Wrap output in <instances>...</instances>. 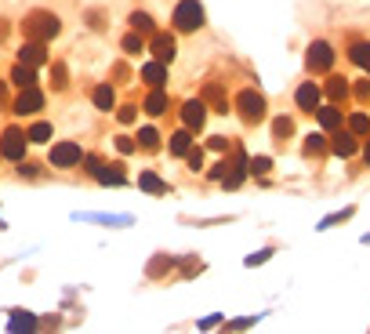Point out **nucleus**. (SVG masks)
I'll return each mask as SVG.
<instances>
[{
	"label": "nucleus",
	"mask_w": 370,
	"mask_h": 334,
	"mask_svg": "<svg viewBox=\"0 0 370 334\" xmlns=\"http://www.w3.org/2000/svg\"><path fill=\"white\" fill-rule=\"evenodd\" d=\"M58 29H62V22H58V15H51V11H33V15L22 22L26 40H40V44H47L51 37H58Z\"/></svg>",
	"instance_id": "obj_1"
},
{
	"label": "nucleus",
	"mask_w": 370,
	"mask_h": 334,
	"mask_svg": "<svg viewBox=\"0 0 370 334\" xmlns=\"http://www.w3.org/2000/svg\"><path fill=\"white\" fill-rule=\"evenodd\" d=\"M174 26L182 29V33H192V29H200L203 26V8L196 4V0H182L178 8H174Z\"/></svg>",
	"instance_id": "obj_2"
},
{
	"label": "nucleus",
	"mask_w": 370,
	"mask_h": 334,
	"mask_svg": "<svg viewBox=\"0 0 370 334\" xmlns=\"http://www.w3.org/2000/svg\"><path fill=\"white\" fill-rule=\"evenodd\" d=\"M236 106H239V117H244V124H258V120H265V99L258 91H239V99H236Z\"/></svg>",
	"instance_id": "obj_3"
},
{
	"label": "nucleus",
	"mask_w": 370,
	"mask_h": 334,
	"mask_svg": "<svg viewBox=\"0 0 370 334\" xmlns=\"http://www.w3.org/2000/svg\"><path fill=\"white\" fill-rule=\"evenodd\" d=\"M305 62H309L312 73H327L334 66V47L327 40H312L309 44V55H305Z\"/></svg>",
	"instance_id": "obj_4"
},
{
	"label": "nucleus",
	"mask_w": 370,
	"mask_h": 334,
	"mask_svg": "<svg viewBox=\"0 0 370 334\" xmlns=\"http://www.w3.org/2000/svg\"><path fill=\"white\" fill-rule=\"evenodd\" d=\"M26 135L19 131V127H8L4 138H0V156H8V160H19L22 164V156H26Z\"/></svg>",
	"instance_id": "obj_5"
},
{
	"label": "nucleus",
	"mask_w": 370,
	"mask_h": 334,
	"mask_svg": "<svg viewBox=\"0 0 370 334\" xmlns=\"http://www.w3.org/2000/svg\"><path fill=\"white\" fill-rule=\"evenodd\" d=\"M11 109L19 117H33V113H40V109H44V94L37 87H19V99H15Z\"/></svg>",
	"instance_id": "obj_6"
},
{
	"label": "nucleus",
	"mask_w": 370,
	"mask_h": 334,
	"mask_svg": "<svg viewBox=\"0 0 370 334\" xmlns=\"http://www.w3.org/2000/svg\"><path fill=\"white\" fill-rule=\"evenodd\" d=\"M80 160H84V153H80L76 142H58V146H51V167H76Z\"/></svg>",
	"instance_id": "obj_7"
},
{
	"label": "nucleus",
	"mask_w": 370,
	"mask_h": 334,
	"mask_svg": "<svg viewBox=\"0 0 370 334\" xmlns=\"http://www.w3.org/2000/svg\"><path fill=\"white\" fill-rule=\"evenodd\" d=\"M182 120H185V127L192 131V127H203V120H207V102L203 99H189L185 106H182Z\"/></svg>",
	"instance_id": "obj_8"
},
{
	"label": "nucleus",
	"mask_w": 370,
	"mask_h": 334,
	"mask_svg": "<svg viewBox=\"0 0 370 334\" xmlns=\"http://www.w3.org/2000/svg\"><path fill=\"white\" fill-rule=\"evenodd\" d=\"M19 62H26V66H44V62H47V55H44V44L40 40H26L22 44V51H19Z\"/></svg>",
	"instance_id": "obj_9"
},
{
	"label": "nucleus",
	"mask_w": 370,
	"mask_h": 334,
	"mask_svg": "<svg viewBox=\"0 0 370 334\" xmlns=\"http://www.w3.org/2000/svg\"><path fill=\"white\" fill-rule=\"evenodd\" d=\"M200 99H203L207 106H211V109H215V113H225V109H229V99H225V91H221L218 84H207V87H203V94H200Z\"/></svg>",
	"instance_id": "obj_10"
},
{
	"label": "nucleus",
	"mask_w": 370,
	"mask_h": 334,
	"mask_svg": "<svg viewBox=\"0 0 370 334\" xmlns=\"http://www.w3.org/2000/svg\"><path fill=\"white\" fill-rule=\"evenodd\" d=\"M153 55H156V62H171V58H174V37L156 33V37H153Z\"/></svg>",
	"instance_id": "obj_11"
},
{
	"label": "nucleus",
	"mask_w": 370,
	"mask_h": 334,
	"mask_svg": "<svg viewBox=\"0 0 370 334\" xmlns=\"http://www.w3.org/2000/svg\"><path fill=\"white\" fill-rule=\"evenodd\" d=\"M294 99H298V106L305 109V113H312V109L319 106V87H316V84H301Z\"/></svg>",
	"instance_id": "obj_12"
},
{
	"label": "nucleus",
	"mask_w": 370,
	"mask_h": 334,
	"mask_svg": "<svg viewBox=\"0 0 370 334\" xmlns=\"http://www.w3.org/2000/svg\"><path fill=\"white\" fill-rule=\"evenodd\" d=\"M33 81H37V73H33V66H26V62H19V66L11 69V84L15 87H33Z\"/></svg>",
	"instance_id": "obj_13"
},
{
	"label": "nucleus",
	"mask_w": 370,
	"mask_h": 334,
	"mask_svg": "<svg viewBox=\"0 0 370 334\" xmlns=\"http://www.w3.org/2000/svg\"><path fill=\"white\" fill-rule=\"evenodd\" d=\"M142 81H146L149 87H160L167 81V69H164V62H149L146 69H142Z\"/></svg>",
	"instance_id": "obj_14"
},
{
	"label": "nucleus",
	"mask_w": 370,
	"mask_h": 334,
	"mask_svg": "<svg viewBox=\"0 0 370 334\" xmlns=\"http://www.w3.org/2000/svg\"><path fill=\"white\" fill-rule=\"evenodd\" d=\"M319 113V124L327 127V131H337V127H342V109L337 106H323V109H316Z\"/></svg>",
	"instance_id": "obj_15"
},
{
	"label": "nucleus",
	"mask_w": 370,
	"mask_h": 334,
	"mask_svg": "<svg viewBox=\"0 0 370 334\" xmlns=\"http://www.w3.org/2000/svg\"><path fill=\"white\" fill-rule=\"evenodd\" d=\"M138 185L146 189V193H153V197H164V193H167V182H164V178H156L153 171H146V174H142V178H138Z\"/></svg>",
	"instance_id": "obj_16"
},
{
	"label": "nucleus",
	"mask_w": 370,
	"mask_h": 334,
	"mask_svg": "<svg viewBox=\"0 0 370 334\" xmlns=\"http://www.w3.org/2000/svg\"><path fill=\"white\" fill-rule=\"evenodd\" d=\"M244 174H247V160H244V156H236V160H233V171L229 174H225V189H236L239 182H244Z\"/></svg>",
	"instance_id": "obj_17"
},
{
	"label": "nucleus",
	"mask_w": 370,
	"mask_h": 334,
	"mask_svg": "<svg viewBox=\"0 0 370 334\" xmlns=\"http://www.w3.org/2000/svg\"><path fill=\"white\" fill-rule=\"evenodd\" d=\"M348 58H352V62H356V66H360L363 73H370V44H363V40H360V44H352V51H348Z\"/></svg>",
	"instance_id": "obj_18"
},
{
	"label": "nucleus",
	"mask_w": 370,
	"mask_h": 334,
	"mask_svg": "<svg viewBox=\"0 0 370 334\" xmlns=\"http://www.w3.org/2000/svg\"><path fill=\"white\" fill-rule=\"evenodd\" d=\"M327 94H330V102H345V99H348L345 76H330V81H327Z\"/></svg>",
	"instance_id": "obj_19"
},
{
	"label": "nucleus",
	"mask_w": 370,
	"mask_h": 334,
	"mask_svg": "<svg viewBox=\"0 0 370 334\" xmlns=\"http://www.w3.org/2000/svg\"><path fill=\"white\" fill-rule=\"evenodd\" d=\"M146 113H153V117H160V113H167V94H164V91H160V87H156V91L149 94V99H146Z\"/></svg>",
	"instance_id": "obj_20"
},
{
	"label": "nucleus",
	"mask_w": 370,
	"mask_h": 334,
	"mask_svg": "<svg viewBox=\"0 0 370 334\" xmlns=\"http://www.w3.org/2000/svg\"><path fill=\"white\" fill-rule=\"evenodd\" d=\"M330 149H334L337 156H352V153H356V138H352V135H337V138L330 142Z\"/></svg>",
	"instance_id": "obj_21"
},
{
	"label": "nucleus",
	"mask_w": 370,
	"mask_h": 334,
	"mask_svg": "<svg viewBox=\"0 0 370 334\" xmlns=\"http://www.w3.org/2000/svg\"><path fill=\"white\" fill-rule=\"evenodd\" d=\"M112 102H117V94H112V87H109V84L94 87V106H99V109H106V113H109Z\"/></svg>",
	"instance_id": "obj_22"
},
{
	"label": "nucleus",
	"mask_w": 370,
	"mask_h": 334,
	"mask_svg": "<svg viewBox=\"0 0 370 334\" xmlns=\"http://www.w3.org/2000/svg\"><path fill=\"white\" fill-rule=\"evenodd\" d=\"M189 149H192V138H189V131L171 135V153H174V156H185Z\"/></svg>",
	"instance_id": "obj_23"
},
{
	"label": "nucleus",
	"mask_w": 370,
	"mask_h": 334,
	"mask_svg": "<svg viewBox=\"0 0 370 334\" xmlns=\"http://www.w3.org/2000/svg\"><path fill=\"white\" fill-rule=\"evenodd\" d=\"M26 138H29V142H51V124H33V127L26 131Z\"/></svg>",
	"instance_id": "obj_24"
},
{
	"label": "nucleus",
	"mask_w": 370,
	"mask_h": 334,
	"mask_svg": "<svg viewBox=\"0 0 370 334\" xmlns=\"http://www.w3.org/2000/svg\"><path fill=\"white\" fill-rule=\"evenodd\" d=\"M348 131H352V135H370V117H367V113H356V117L348 120Z\"/></svg>",
	"instance_id": "obj_25"
},
{
	"label": "nucleus",
	"mask_w": 370,
	"mask_h": 334,
	"mask_svg": "<svg viewBox=\"0 0 370 334\" xmlns=\"http://www.w3.org/2000/svg\"><path fill=\"white\" fill-rule=\"evenodd\" d=\"M131 26L138 29V33H153V19H149L146 11H135V15H131Z\"/></svg>",
	"instance_id": "obj_26"
},
{
	"label": "nucleus",
	"mask_w": 370,
	"mask_h": 334,
	"mask_svg": "<svg viewBox=\"0 0 370 334\" xmlns=\"http://www.w3.org/2000/svg\"><path fill=\"white\" fill-rule=\"evenodd\" d=\"M138 142H142V149H156V146H160V135L153 131V127H142V131H138Z\"/></svg>",
	"instance_id": "obj_27"
},
{
	"label": "nucleus",
	"mask_w": 370,
	"mask_h": 334,
	"mask_svg": "<svg viewBox=\"0 0 370 334\" xmlns=\"http://www.w3.org/2000/svg\"><path fill=\"white\" fill-rule=\"evenodd\" d=\"M291 131H294V124H291V120H287V117H280L276 124H272V135H276L280 142H283L287 135H291Z\"/></svg>",
	"instance_id": "obj_28"
},
{
	"label": "nucleus",
	"mask_w": 370,
	"mask_h": 334,
	"mask_svg": "<svg viewBox=\"0 0 370 334\" xmlns=\"http://www.w3.org/2000/svg\"><path fill=\"white\" fill-rule=\"evenodd\" d=\"M124 51H127V55H138V51H142V33H138V29H135L131 37H124Z\"/></svg>",
	"instance_id": "obj_29"
},
{
	"label": "nucleus",
	"mask_w": 370,
	"mask_h": 334,
	"mask_svg": "<svg viewBox=\"0 0 370 334\" xmlns=\"http://www.w3.org/2000/svg\"><path fill=\"white\" fill-rule=\"evenodd\" d=\"M51 84L55 87H66L69 81H66V66H62V62H55V66H51Z\"/></svg>",
	"instance_id": "obj_30"
},
{
	"label": "nucleus",
	"mask_w": 370,
	"mask_h": 334,
	"mask_svg": "<svg viewBox=\"0 0 370 334\" xmlns=\"http://www.w3.org/2000/svg\"><path fill=\"white\" fill-rule=\"evenodd\" d=\"M269 167H272L269 156H254V164H247V171H254V174H269Z\"/></svg>",
	"instance_id": "obj_31"
},
{
	"label": "nucleus",
	"mask_w": 370,
	"mask_h": 334,
	"mask_svg": "<svg viewBox=\"0 0 370 334\" xmlns=\"http://www.w3.org/2000/svg\"><path fill=\"white\" fill-rule=\"evenodd\" d=\"M305 153H309V156L323 153V135H309V142H305Z\"/></svg>",
	"instance_id": "obj_32"
},
{
	"label": "nucleus",
	"mask_w": 370,
	"mask_h": 334,
	"mask_svg": "<svg viewBox=\"0 0 370 334\" xmlns=\"http://www.w3.org/2000/svg\"><path fill=\"white\" fill-rule=\"evenodd\" d=\"M164 269H171V258H167V254H160V258H153V265H149V276H160Z\"/></svg>",
	"instance_id": "obj_33"
},
{
	"label": "nucleus",
	"mask_w": 370,
	"mask_h": 334,
	"mask_svg": "<svg viewBox=\"0 0 370 334\" xmlns=\"http://www.w3.org/2000/svg\"><path fill=\"white\" fill-rule=\"evenodd\" d=\"M185 160H189L192 171H200V167H203V153H200V149H189V153H185Z\"/></svg>",
	"instance_id": "obj_34"
},
{
	"label": "nucleus",
	"mask_w": 370,
	"mask_h": 334,
	"mask_svg": "<svg viewBox=\"0 0 370 334\" xmlns=\"http://www.w3.org/2000/svg\"><path fill=\"white\" fill-rule=\"evenodd\" d=\"M11 327H15V331H19V327H22V331H29V327H37V320H33V316H15Z\"/></svg>",
	"instance_id": "obj_35"
},
{
	"label": "nucleus",
	"mask_w": 370,
	"mask_h": 334,
	"mask_svg": "<svg viewBox=\"0 0 370 334\" xmlns=\"http://www.w3.org/2000/svg\"><path fill=\"white\" fill-rule=\"evenodd\" d=\"M117 149H120V153H135V138L120 135V138H117Z\"/></svg>",
	"instance_id": "obj_36"
},
{
	"label": "nucleus",
	"mask_w": 370,
	"mask_h": 334,
	"mask_svg": "<svg viewBox=\"0 0 370 334\" xmlns=\"http://www.w3.org/2000/svg\"><path fill=\"white\" fill-rule=\"evenodd\" d=\"M117 117H120V124H135V106H124Z\"/></svg>",
	"instance_id": "obj_37"
},
{
	"label": "nucleus",
	"mask_w": 370,
	"mask_h": 334,
	"mask_svg": "<svg viewBox=\"0 0 370 334\" xmlns=\"http://www.w3.org/2000/svg\"><path fill=\"white\" fill-rule=\"evenodd\" d=\"M356 99H360V102H370V81H363V84L356 87Z\"/></svg>",
	"instance_id": "obj_38"
},
{
	"label": "nucleus",
	"mask_w": 370,
	"mask_h": 334,
	"mask_svg": "<svg viewBox=\"0 0 370 334\" xmlns=\"http://www.w3.org/2000/svg\"><path fill=\"white\" fill-rule=\"evenodd\" d=\"M269 254H272V251H258V254H251V258H247V265H262V262L269 258Z\"/></svg>",
	"instance_id": "obj_39"
},
{
	"label": "nucleus",
	"mask_w": 370,
	"mask_h": 334,
	"mask_svg": "<svg viewBox=\"0 0 370 334\" xmlns=\"http://www.w3.org/2000/svg\"><path fill=\"white\" fill-rule=\"evenodd\" d=\"M19 174H26V178H33V174H40V167H37V164H22V167H19Z\"/></svg>",
	"instance_id": "obj_40"
},
{
	"label": "nucleus",
	"mask_w": 370,
	"mask_h": 334,
	"mask_svg": "<svg viewBox=\"0 0 370 334\" xmlns=\"http://www.w3.org/2000/svg\"><path fill=\"white\" fill-rule=\"evenodd\" d=\"M225 146H229V142H225V138H221V135H215V138H211V149H215V153H221V149H225Z\"/></svg>",
	"instance_id": "obj_41"
},
{
	"label": "nucleus",
	"mask_w": 370,
	"mask_h": 334,
	"mask_svg": "<svg viewBox=\"0 0 370 334\" xmlns=\"http://www.w3.org/2000/svg\"><path fill=\"white\" fill-rule=\"evenodd\" d=\"M8 99V91H4V84H0V102H4Z\"/></svg>",
	"instance_id": "obj_42"
},
{
	"label": "nucleus",
	"mask_w": 370,
	"mask_h": 334,
	"mask_svg": "<svg viewBox=\"0 0 370 334\" xmlns=\"http://www.w3.org/2000/svg\"><path fill=\"white\" fill-rule=\"evenodd\" d=\"M363 156H367V164H370V142H367V149H363Z\"/></svg>",
	"instance_id": "obj_43"
},
{
	"label": "nucleus",
	"mask_w": 370,
	"mask_h": 334,
	"mask_svg": "<svg viewBox=\"0 0 370 334\" xmlns=\"http://www.w3.org/2000/svg\"><path fill=\"white\" fill-rule=\"evenodd\" d=\"M363 240H367V244H370V236H363Z\"/></svg>",
	"instance_id": "obj_44"
}]
</instances>
